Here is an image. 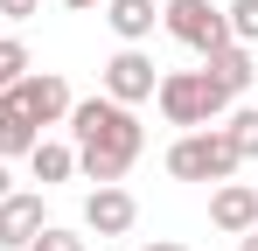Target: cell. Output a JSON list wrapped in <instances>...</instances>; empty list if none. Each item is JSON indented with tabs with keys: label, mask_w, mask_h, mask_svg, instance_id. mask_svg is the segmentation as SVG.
Wrapping results in <instances>:
<instances>
[{
	"label": "cell",
	"mask_w": 258,
	"mask_h": 251,
	"mask_svg": "<svg viewBox=\"0 0 258 251\" xmlns=\"http://www.w3.org/2000/svg\"><path fill=\"white\" fill-rule=\"evenodd\" d=\"M70 133H77V167H84L98 189L105 181H126V167L147 147V126L133 119V105L105 98V91L84 98V105H70Z\"/></svg>",
	"instance_id": "1"
},
{
	"label": "cell",
	"mask_w": 258,
	"mask_h": 251,
	"mask_svg": "<svg viewBox=\"0 0 258 251\" xmlns=\"http://www.w3.org/2000/svg\"><path fill=\"white\" fill-rule=\"evenodd\" d=\"M168 174L174 181H230L237 174V147L223 140V126H196L168 147Z\"/></svg>",
	"instance_id": "2"
},
{
	"label": "cell",
	"mask_w": 258,
	"mask_h": 251,
	"mask_svg": "<svg viewBox=\"0 0 258 251\" xmlns=\"http://www.w3.org/2000/svg\"><path fill=\"white\" fill-rule=\"evenodd\" d=\"M154 98H161L168 126H188V133H196V126H210V119H223V105H230V98L210 84V70H168Z\"/></svg>",
	"instance_id": "3"
},
{
	"label": "cell",
	"mask_w": 258,
	"mask_h": 251,
	"mask_svg": "<svg viewBox=\"0 0 258 251\" xmlns=\"http://www.w3.org/2000/svg\"><path fill=\"white\" fill-rule=\"evenodd\" d=\"M161 21H168V35L188 42L196 56H210V49L230 42V21H223V7H210V0H168V7H161Z\"/></svg>",
	"instance_id": "4"
},
{
	"label": "cell",
	"mask_w": 258,
	"mask_h": 251,
	"mask_svg": "<svg viewBox=\"0 0 258 251\" xmlns=\"http://www.w3.org/2000/svg\"><path fill=\"white\" fill-rule=\"evenodd\" d=\"M0 98H7L14 112H28L35 126H56V119H70V105H77V98H70V84L56 77V70H28V77L14 84V91H0Z\"/></svg>",
	"instance_id": "5"
},
{
	"label": "cell",
	"mask_w": 258,
	"mask_h": 251,
	"mask_svg": "<svg viewBox=\"0 0 258 251\" xmlns=\"http://www.w3.org/2000/svg\"><path fill=\"white\" fill-rule=\"evenodd\" d=\"M161 91V70H154V56H140V49H119L112 63H105V98H119V105H140V98H154Z\"/></svg>",
	"instance_id": "6"
},
{
	"label": "cell",
	"mask_w": 258,
	"mask_h": 251,
	"mask_svg": "<svg viewBox=\"0 0 258 251\" xmlns=\"http://www.w3.org/2000/svg\"><path fill=\"white\" fill-rule=\"evenodd\" d=\"M84 223L98 230V237H126L133 223H140V203H133L119 181H105V189H91V203H84Z\"/></svg>",
	"instance_id": "7"
},
{
	"label": "cell",
	"mask_w": 258,
	"mask_h": 251,
	"mask_svg": "<svg viewBox=\"0 0 258 251\" xmlns=\"http://www.w3.org/2000/svg\"><path fill=\"white\" fill-rule=\"evenodd\" d=\"M210 223H216V230H230V237H244V230L258 223V189H244V181H216Z\"/></svg>",
	"instance_id": "8"
},
{
	"label": "cell",
	"mask_w": 258,
	"mask_h": 251,
	"mask_svg": "<svg viewBox=\"0 0 258 251\" xmlns=\"http://www.w3.org/2000/svg\"><path fill=\"white\" fill-rule=\"evenodd\" d=\"M35 230H42V196H0V244L28 251Z\"/></svg>",
	"instance_id": "9"
},
{
	"label": "cell",
	"mask_w": 258,
	"mask_h": 251,
	"mask_svg": "<svg viewBox=\"0 0 258 251\" xmlns=\"http://www.w3.org/2000/svg\"><path fill=\"white\" fill-rule=\"evenodd\" d=\"M203 70H210V84L223 91V98H237V91L258 77V70H251V49H244V42H223V49H210V56H203Z\"/></svg>",
	"instance_id": "10"
},
{
	"label": "cell",
	"mask_w": 258,
	"mask_h": 251,
	"mask_svg": "<svg viewBox=\"0 0 258 251\" xmlns=\"http://www.w3.org/2000/svg\"><path fill=\"white\" fill-rule=\"evenodd\" d=\"M105 21H112V35H119V42H133V49H140V42L154 35L161 7H154V0H105Z\"/></svg>",
	"instance_id": "11"
},
{
	"label": "cell",
	"mask_w": 258,
	"mask_h": 251,
	"mask_svg": "<svg viewBox=\"0 0 258 251\" xmlns=\"http://www.w3.org/2000/svg\"><path fill=\"white\" fill-rule=\"evenodd\" d=\"M35 140H42V126L0 98V161H14V154H35Z\"/></svg>",
	"instance_id": "12"
},
{
	"label": "cell",
	"mask_w": 258,
	"mask_h": 251,
	"mask_svg": "<svg viewBox=\"0 0 258 251\" xmlns=\"http://www.w3.org/2000/svg\"><path fill=\"white\" fill-rule=\"evenodd\" d=\"M28 167H35V181H70V174H77V154H70V147H56V140H35V154H28Z\"/></svg>",
	"instance_id": "13"
},
{
	"label": "cell",
	"mask_w": 258,
	"mask_h": 251,
	"mask_svg": "<svg viewBox=\"0 0 258 251\" xmlns=\"http://www.w3.org/2000/svg\"><path fill=\"white\" fill-rule=\"evenodd\" d=\"M223 140H230V147H237V161H251V154H258V112H251V105H244V112H230V119H223Z\"/></svg>",
	"instance_id": "14"
},
{
	"label": "cell",
	"mask_w": 258,
	"mask_h": 251,
	"mask_svg": "<svg viewBox=\"0 0 258 251\" xmlns=\"http://www.w3.org/2000/svg\"><path fill=\"white\" fill-rule=\"evenodd\" d=\"M28 70H35V63H28V49H21L14 35H0V91H14Z\"/></svg>",
	"instance_id": "15"
},
{
	"label": "cell",
	"mask_w": 258,
	"mask_h": 251,
	"mask_svg": "<svg viewBox=\"0 0 258 251\" xmlns=\"http://www.w3.org/2000/svg\"><path fill=\"white\" fill-rule=\"evenodd\" d=\"M223 21H230V42H244V49H251V42H258V0H230V7H223Z\"/></svg>",
	"instance_id": "16"
},
{
	"label": "cell",
	"mask_w": 258,
	"mask_h": 251,
	"mask_svg": "<svg viewBox=\"0 0 258 251\" xmlns=\"http://www.w3.org/2000/svg\"><path fill=\"white\" fill-rule=\"evenodd\" d=\"M28 251H84V237H77V230H56V223H42Z\"/></svg>",
	"instance_id": "17"
},
{
	"label": "cell",
	"mask_w": 258,
	"mask_h": 251,
	"mask_svg": "<svg viewBox=\"0 0 258 251\" xmlns=\"http://www.w3.org/2000/svg\"><path fill=\"white\" fill-rule=\"evenodd\" d=\"M35 14V0H0V21H28Z\"/></svg>",
	"instance_id": "18"
},
{
	"label": "cell",
	"mask_w": 258,
	"mask_h": 251,
	"mask_svg": "<svg viewBox=\"0 0 258 251\" xmlns=\"http://www.w3.org/2000/svg\"><path fill=\"white\" fill-rule=\"evenodd\" d=\"M147 251H188V244H181V237H154Z\"/></svg>",
	"instance_id": "19"
},
{
	"label": "cell",
	"mask_w": 258,
	"mask_h": 251,
	"mask_svg": "<svg viewBox=\"0 0 258 251\" xmlns=\"http://www.w3.org/2000/svg\"><path fill=\"white\" fill-rule=\"evenodd\" d=\"M237 251H258V223H251V230H244V237H237Z\"/></svg>",
	"instance_id": "20"
},
{
	"label": "cell",
	"mask_w": 258,
	"mask_h": 251,
	"mask_svg": "<svg viewBox=\"0 0 258 251\" xmlns=\"http://www.w3.org/2000/svg\"><path fill=\"white\" fill-rule=\"evenodd\" d=\"M0 196H14V189H7V161H0Z\"/></svg>",
	"instance_id": "21"
},
{
	"label": "cell",
	"mask_w": 258,
	"mask_h": 251,
	"mask_svg": "<svg viewBox=\"0 0 258 251\" xmlns=\"http://www.w3.org/2000/svg\"><path fill=\"white\" fill-rule=\"evenodd\" d=\"M63 7H98V0H63Z\"/></svg>",
	"instance_id": "22"
}]
</instances>
